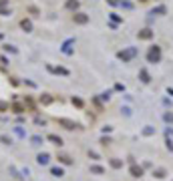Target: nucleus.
<instances>
[{
  "mask_svg": "<svg viewBox=\"0 0 173 181\" xmlns=\"http://www.w3.org/2000/svg\"><path fill=\"white\" fill-rule=\"evenodd\" d=\"M165 12H167V8L165 6H159V8H155L153 12H151V14H165Z\"/></svg>",
  "mask_w": 173,
  "mask_h": 181,
  "instance_id": "nucleus-1",
  "label": "nucleus"
},
{
  "mask_svg": "<svg viewBox=\"0 0 173 181\" xmlns=\"http://www.w3.org/2000/svg\"><path fill=\"white\" fill-rule=\"evenodd\" d=\"M151 34H153L151 30H141V32H139V36H141V38H151Z\"/></svg>",
  "mask_w": 173,
  "mask_h": 181,
  "instance_id": "nucleus-2",
  "label": "nucleus"
},
{
  "mask_svg": "<svg viewBox=\"0 0 173 181\" xmlns=\"http://www.w3.org/2000/svg\"><path fill=\"white\" fill-rule=\"evenodd\" d=\"M75 20H77V22H87V16H85V14H77Z\"/></svg>",
  "mask_w": 173,
  "mask_h": 181,
  "instance_id": "nucleus-3",
  "label": "nucleus"
},
{
  "mask_svg": "<svg viewBox=\"0 0 173 181\" xmlns=\"http://www.w3.org/2000/svg\"><path fill=\"white\" fill-rule=\"evenodd\" d=\"M149 56H151V58H157V56H159V49H153Z\"/></svg>",
  "mask_w": 173,
  "mask_h": 181,
  "instance_id": "nucleus-4",
  "label": "nucleus"
}]
</instances>
